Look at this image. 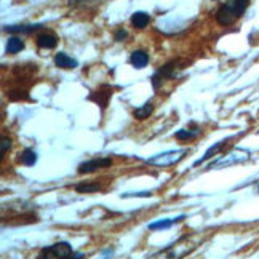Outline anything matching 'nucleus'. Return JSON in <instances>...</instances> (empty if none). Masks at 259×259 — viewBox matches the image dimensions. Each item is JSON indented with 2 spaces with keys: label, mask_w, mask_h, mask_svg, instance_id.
Masks as SVG:
<instances>
[{
  "label": "nucleus",
  "mask_w": 259,
  "mask_h": 259,
  "mask_svg": "<svg viewBox=\"0 0 259 259\" xmlns=\"http://www.w3.org/2000/svg\"><path fill=\"white\" fill-rule=\"evenodd\" d=\"M112 165L111 158H92V160H87L83 163L78 165V173L80 175H88V173H95L98 170H103Z\"/></svg>",
  "instance_id": "nucleus-5"
},
{
  "label": "nucleus",
  "mask_w": 259,
  "mask_h": 259,
  "mask_svg": "<svg viewBox=\"0 0 259 259\" xmlns=\"http://www.w3.org/2000/svg\"><path fill=\"white\" fill-rule=\"evenodd\" d=\"M112 90H114V88H112L111 85H103L99 90H96L95 93L90 95L88 99H90V101H95V103L104 111V109L107 107L109 99H111V96H112V93H114Z\"/></svg>",
  "instance_id": "nucleus-6"
},
{
  "label": "nucleus",
  "mask_w": 259,
  "mask_h": 259,
  "mask_svg": "<svg viewBox=\"0 0 259 259\" xmlns=\"http://www.w3.org/2000/svg\"><path fill=\"white\" fill-rule=\"evenodd\" d=\"M149 21H151V16H149L146 12H136L132 16V24L136 29H144L149 24Z\"/></svg>",
  "instance_id": "nucleus-14"
},
{
  "label": "nucleus",
  "mask_w": 259,
  "mask_h": 259,
  "mask_svg": "<svg viewBox=\"0 0 259 259\" xmlns=\"http://www.w3.org/2000/svg\"><path fill=\"white\" fill-rule=\"evenodd\" d=\"M75 191L78 194H92V192H98L101 191V186L98 183H82L75 186Z\"/></svg>",
  "instance_id": "nucleus-18"
},
{
  "label": "nucleus",
  "mask_w": 259,
  "mask_h": 259,
  "mask_svg": "<svg viewBox=\"0 0 259 259\" xmlns=\"http://www.w3.org/2000/svg\"><path fill=\"white\" fill-rule=\"evenodd\" d=\"M184 154H186V151H176V152L158 154V155H155L154 158H149L147 163L157 165V166H168V165H173V163H176V162L181 160Z\"/></svg>",
  "instance_id": "nucleus-4"
},
{
  "label": "nucleus",
  "mask_w": 259,
  "mask_h": 259,
  "mask_svg": "<svg viewBox=\"0 0 259 259\" xmlns=\"http://www.w3.org/2000/svg\"><path fill=\"white\" fill-rule=\"evenodd\" d=\"M10 147H12V139H10V138H2V155H0V157H4Z\"/></svg>",
  "instance_id": "nucleus-20"
},
{
  "label": "nucleus",
  "mask_w": 259,
  "mask_h": 259,
  "mask_svg": "<svg viewBox=\"0 0 259 259\" xmlns=\"http://www.w3.org/2000/svg\"><path fill=\"white\" fill-rule=\"evenodd\" d=\"M19 162L26 166H34L37 163V154L34 149H24L21 152V157H19Z\"/></svg>",
  "instance_id": "nucleus-16"
},
{
  "label": "nucleus",
  "mask_w": 259,
  "mask_h": 259,
  "mask_svg": "<svg viewBox=\"0 0 259 259\" xmlns=\"http://www.w3.org/2000/svg\"><path fill=\"white\" fill-rule=\"evenodd\" d=\"M23 48H24V42H23L21 37L13 35V37L8 38V42H7V53L8 55H16V53L21 52Z\"/></svg>",
  "instance_id": "nucleus-13"
},
{
  "label": "nucleus",
  "mask_w": 259,
  "mask_h": 259,
  "mask_svg": "<svg viewBox=\"0 0 259 259\" xmlns=\"http://www.w3.org/2000/svg\"><path fill=\"white\" fill-rule=\"evenodd\" d=\"M83 257H85V256H83L82 253H75V251H74V253H72V256L69 257V259H83Z\"/></svg>",
  "instance_id": "nucleus-23"
},
{
  "label": "nucleus",
  "mask_w": 259,
  "mask_h": 259,
  "mask_svg": "<svg viewBox=\"0 0 259 259\" xmlns=\"http://www.w3.org/2000/svg\"><path fill=\"white\" fill-rule=\"evenodd\" d=\"M257 192H259V186H257Z\"/></svg>",
  "instance_id": "nucleus-24"
},
{
  "label": "nucleus",
  "mask_w": 259,
  "mask_h": 259,
  "mask_svg": "<svg viewBox=\"0 0 259 259\" xmlns=\"http://www.w3.org/2000/svg\"><path fill=\"white\" fill-rule=\"evenodd\" d=\"M186 216H179V218H175V219H160V221H155V223H151L149 224V231H165V229H170L173 224L183 221Z\"/></svg>",
  "instance_id": "nucleus-12"
},
{
  "label": "nucleus",
  "mask_w": 259,
  "mask_h": 259,
  "mask_svg": "<svg viewBox=\"0 0 259 259\" xmlns=\"http://www.w3.org/2000/svg\"><path fill=\"white\" fill-rule=\"evenodd\" d=\"M189 64V61L186 59H175V61H170L166 63L162 69H158V71L152 75V85L155 90H158V87L162 85L163 80H170V78H175L176 74L184 69L186 66Z\"/></svg>",
  "instance_id": "nucleus-2"
},
{
  "label": "nucleus",
  "mask_w": 259,
  "mask_h": 259,
  "mask_svg": "<svg viewBox=\"0 0 259 259\" xmlns=\"http://www.w3.org/2000/svg\"><path fill=\"white\" fill-rule=\"evenodd\" d=\"M42 27V24H19V26H5L4 31L10 34H32Z\"/></svg>",
  "instance_id": "nucleus-9"
},
{
  "label": "nucleus",
  "mask_w": 259,
  "mask_h": 259,
  "mask_svg": "<svg viewBox=\"0 0 259 259\" xmlns=\"http://www.w3.org/2000/svg\"><path fill=\"white\" fill-rule=\"evenodd\" d=\"M248 5H250V0H231V2L221 5L214 15L218 24H221V26L234 24L237 19L246 12Z\"/></svg>",
  "instance_id": "nucleus-1"
},
{
  "label": "nucleus",
  "mask_w": 259,
  "mask_h": 259,
  "mask_svg": "<svg viewBox=\"0 0 259 259\" xmlns=\"http://www.w3.org/2000/svg\"><path fill=\"white\" fill-rule=\"evenodd\" d=\"M198 135H200V128H198L195 123H192V130L191 128L178 130V132L175 133V138L181 143H189V141H192V139H195Z\"/></svg>",
  "instance_id": "nucleus-7"
},
{
  "label": "nucleus",
  "mask_w": 259,
  "mask_h": 259,
  "mask_svg": "<svg viewBox=\"0 0 259 259\" xmlns=\"http://www.w3.org/2000/svg\"><path fill=\"white\" fill-rule=\"evenodd\" d=\"M37 47L38 48H44V50H53L56 48L58 45V37L53 35V34H40V35H37Z\"/></svg>",
  "instance_id": "nucleus-11"
},
{
  "label": "nucleus",
  "mask_w": 259,
  "mask_h": 259,
  "mask_svg": "<svg viewBox=\"0 0 259 259\" xmlns=\"http://www.w3.org/2000/svg\"><path fill=\"white\" fill-rule=\"evenodd\" d=\"M55 66L61 67V69H75L78 66V63H77V59H74L72 56H69L67 53L59 52L55 56Z\"/></svg>",
  "instance_id": "nucleus-8"
},
{
  "label": "nucleus",
  "mask_w": 259,
  "mask_h": 259,
  "mask_svg": "<svg viewBox=\"0 0 259 259\" xmlns=\"http://www.w3.org/2000/svg\"><path fill=\"white\" fill-rule=\"evenodd\" d=\"M8 98L12 99V101H26V99H29V93L26 92V90H12V92L8 93Z\"/></svg>",
  "instance_id": "nucleus-19"
},
{
  "label": "nucleus",
  "mask_w": 259,
  "mask_h": 259,
  "mask_svg": "<svg viewBox=\"0 0 259 259\" xmlns=\"http://www.w3.org/2000/svg\"><path fill=\"white\" fill-rule=\"evenodd\" d=\"M226 144V139H223V141H219V143H216L214 146H211L210 149H208V151L205 152V155L202 157V158H198V160L194 163V166H198V165H200V163H203V162H206L208 160V158H211L213 155H216L219 151H221V147Z\"/></svg>",
  "instance_id": "nucleus-15"
},
{
  "label": "nucleus",
  "mask_w": 259,
  "mask_h": 259,
  "mask_svg": "<svg viewBox=\"0 0 259 259\" xmlns=\"http://www.w3.org/2000/svg\"><path fill=\"white\" fill-rule=\"evenodd\" d=\"M152 112H154V104H152V101H147L144 106L135 109L133 115L138 118V120H144V118H147V117L151 115Z\"/></svg>",
  "instance_id": "nucleus-17"
},
{
  "label": "nucleus",
  "mask_w": 259,
  "mask_h": 259,
  "mask_svg": "<svg viewBox=\"0 0 259 259\" xmlns=\"http://www.w3.org/2000/svg\"><path fill=\"white\" fill-rule=\"evenodd\" d=\"M130 63L135 69H144L149 63V55L143 50H135L132 56H130Z\"/></svg>",
  "instance_id": "nucleus-10"
},
{
  "label": "nucleus",
  "mask_w": 259,
  "mask_h": 259,
  "mask_svg": "<svg viewBox=\"0 0 259 259\" xmlns=\"http://www.w3.org/2000/svg\"><path fill=\"white\" fill-rule=\"evenodd\" d=\"M72 253V245H69L67 242H58L42 248L40 253L37 254V259H69Z\"/></svg>",
  "instance_id": "nucleus-3"
},
{
  "label": "nucleus",
  "mask_w": 259,
  "mask_h": 259,
  "mask_svg": "<svg viewBox=\"0 0 259 259\" xmlns=\"http://www.w3.org/2000/svg\"><path fill=\"white\" fill-rule=\"evenodd\" d=\"M74 2H80L82 5H90V4H99V2H104V0H74Z\"/></svg>",
  "instance_id": "nucleus-22"
},
{
  "label": "nucleus",
  "mask_w": 259,
  "mask_h": 259,
  "mask_svg": "<svg viewBox=\"0 0 259 259\" xmlns=\"http://www.w3.org/2000/svg\"><path fill=\"white\" fill-rule=\"evenodd\" d=\"M126 37H128V34H126L125 29H118V31L115 32V40L117 42H123Z\"/></svg>",
  "instance_id": "nucleus-21"
}]
</instances>
